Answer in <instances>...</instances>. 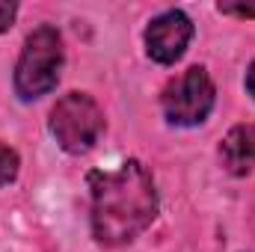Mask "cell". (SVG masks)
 Here are the masks:
<instances>
[{
	"mask_svg": "<svg viewBox=\"0 0 255 252\" xmlns=\"http://www.w3.org/2000/svg\"><path fill=\"white\" fill-rule=\"evenodd\" d=\"M89 193L92 235L101 247H125L157 217V190L139 160H125L119 169L89 172Z\"/></svg>",
	"mask_w": 255,
	"mask_h": 252,
	"instance_id": "1",
	"label": "cell"
},
{
	"mask_svg": "<svg viewBox=\"0 0 255 252\" xmlns=\"http://www.w3.org/2000/svg\"><path fill=\"white\" fill-rule=\"evenodd\" d=\"M63 68V39L57 27L42 24L27 36V45L21 51V60L15 65V89L24 101H36L48 95Z\"/></svg>",
	"mask_w": 255,
	"mask_h": 252,
	"instance_id": "2",
	"label": "cell"
},
{
	"mask_svg": "<svg viewBox=\"0 0 255 252\" xmlns=\"http://www.w3.org/2000/svg\"><path fill=\"white\" fill-rule=\"evenodd\" d=\"M51 133L68 154H86L104 133V110L86 92H68L51 110Z\"/></svg>",
	"mask_w": 255,
	"mask_h": 252,
	"instance_id": "3",
	"label": "cell"
},
{
	"mask_svg": "<svg viewBox=\"0 0 255 252\" xmlns=\"http://www.w3.org/2000/svg\"><path fill=\"white\" fill-rule=\"evenodd\" d=\"M214 101H217V89H214L211 74L202 65H190L184 74L169 80L160 95L163 116L178 127L202 125L208 113L214 110Z\"/></svg>",
	"mask_w": 255,
	"mask_h": 252,
	"instance_id": "4",
	"label": "cell"
},
{
	"mask_svg": "<svg viewBox=\"0 0 255 252\" xmlns=\"http://www.w3.org/2000/svg\"><path fill=\"white\" fill-rule=\"evenodd\" d=\"M193 39V21L181 9H169L163 15H157L148 30H145V51L154 63L172 65L178 63L187 51Z\"/></svg>",
	"mask_w": 255,
	"mask_h": 252,
	"instance_id": "5",
	"label": "cell"
},
{
	"mask_svg": "<svg viewBox=\"0 0 255 252\" xmlns=\"http://www.w3.org/2000/svg\"><path fill=\"white\" fill-rule=\"evenodd\" d=\"M220 160L232 175H250L255 169V125L232 127L220 145Z\"/></svg>",
	"mask_w": 255,
	"mask_h": 252,
	"instance_id": "6",
	"label": "cell"
},
{
	"mask_svg": "<svg viewBox=\"0 0 255 252\" xmlns=\"http://www.w3.org/2000/svg\"><path fill=\"white\" fill-rule=\"evenodd\" d=\"M18 166H21V157H18V151L0 142V187H3V184H9V181H15V175H18Z\"/></svg>",
	"mask_w": 255,
	"mask_h": 252,
	"instance_id": "7",
	"label": "cell"
},
{
	"mask_svg": "<svg viewBox=\"0 0 255 252\" xmlns=\"http://www.w3.org/2000/svg\"><path fill=\"white\" fill-rule=\"evenodd\" d=\"M217 9L223 15H235V18H255V3H220Z\"/></svg>",
	"mask_w": 255,
	"mask_h": 252,
	"instance_id": "8",
	"label": "cell"
},
{
	"mask_svg": "<svg viewBox=\"0 0 255 252\" xmlns=\"http://www.w3.org/2000/svg\"><path fill=\"white\" fill-rule=\"evenodd\" d=\"M15 15H18V6L15 3H0V33H6L15 24Z\"/></svg>",
	"mask_w": 255,
	"mask_h": 252,
	"instance_id": "9",
	"label": "cell"
},
{
	"mask_svg": "<svg viewBox=\"0 0 255 252\" xmlns=\"http://www.w3.org/2000/svg\"><path fill=\"white\" fill-rule=\"evenodd\" d=\"M247 89H250V95L255 98V63L250 65V71H247Z\"/></svg>",
	"mask_w": 255,
	"mask_h": 252,
	"instance_id": "10",
	"label": "cell"
}]
</instances>
